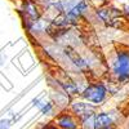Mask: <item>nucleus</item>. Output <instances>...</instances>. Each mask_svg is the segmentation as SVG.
Here are the masks:
<instances>
[{"label":"nucleus","mask_w":129,"mask_h":129,"mask_svg":"<svg viewBox=\"0 0 129 129\" xmlns=\"http://www.w3.org/2000/svg\"><path fill=\"white\" fill-rule=\"evenodd\" d=\"M111 72L117 81L129 80V52L117 50L111 63Z\"/></svg>","instance_id":"obj_1"},{"label":"nucleus","mask_w":129,"mask_h":129,"mask_svg":"<svg viewBox=\"0 0 129 129\" xmlns=\"http://www.w3.org/2000/svg\"><path fill=\"white\" fill-rule=\"evenodd\" d=\"M13 125V120L9 117H3L0 119V129H10Z\"/></svg>","instance_id":"obj_11"},{"label":"nucleus","mask_w":129,"mask_h":129,"mask_svg":"<svg viewBox=\"0 0 129 129\" xmlns=\"http://www.w3.org/2000/svg\"><path fill=\"white\" fill-rule=\"evenodd\" d=\"M57 129H81L80 121L71 112H61L54 120Z\"/></svg>","instance_id":"obj_5"},{"label":"nucleus","mask_w":129,"mask_h":129,"mask_svg":"<svg viewBox=\"0 0 129 129\" xmlns=\"http://www.w3.org/2000/svg\"><path fill=\"white\" fill-rule=\"evenodd\" d=\"M116 125V119L111 112H95L93 128L94 129H107Z\"/></svg>","instance_id":"obj_7"},{"label":"nucleus","mask_w":129,"mask_h":129,"mask_svg":"<svg viewBox=\"0 0 129 129\" xmlns=\"http://www.w3.org/2000/svg\"><path fill=\"white\" fill-rule=\"evenodd\" d=\"M89 9V0H79L67 13H64V17L69 21V23L79 21Z\"/></svg>","instance_id":"obj_6"},{"label":"nucleus","mask_w":129,"mask_h":129,"mask_svg":"<svg viewBox=\"0 0 129 129\" xmlns=\"http://www.w3.org/2000/svg\"><path fill=\"white\" fill-rule=\"evenodd\" d=\"M95 16L98 17L102 22L110 27H119L123 22V12L121 9L115 8L112 5H106L98 8L95 10Z\"/></svg>","instance_id":"obj_4"},{"label":"nucleus","mask_w":129,"mask_h":129,"mask_svg":"<svg viewBox=\"0 0 129 129\" xmlns=\"http://www.w3.org/2000/svg\"><path fill=\"white\" fill-rule=\"evenodd\" d=\"M80 94L85 102H88L93 106H98L106 101L109 90H107L106 85L102 83H92L87 85Z\"/></svg>","instance_id":"obj_2"},{"label":"nucleus","mask_w":129,"mask_h":129,"mask_svg":"<svg viewBox=\"0 0 129 129\" xmlns=\"http://www.w3.org/2000/svg\"><path fill=\"white\" fill-rule=\"evenodd\" d=\"M95 109L94 106L88 103V102H83V101H76L71 103V114L75 115L78 119H81L85 115H88L90 112H94Z\"/></svg>","instance_id":"obj_8"},{"label":"nucleus","mask_w":129,"mask_h":129,"mask_svg":"<svg viewBox=\"0 0 129 129\" xmlns=\"http://www.w3.org/2000/svg\"><path fill=\"white\" fill-rule=\"evenodd\" d=\"M19 14L22 16L25 26L28 30H31L40 21L41 10L39 8L38 2H35V0H23L19 7Z\"/></svg>","instance_id":"obj_3"},{"label":"nucleus","mask_w":129,"mask_h":129,"mask_svg":"<svg viewBox=\"0 0 129 129\" xmlns=\"http://www.w3.org/2000/svg\"><path fill=\"white\" fill-rule=\"evenodd\" d=\"M66 56L69 57V59L76 66L78 69H80V70H84V69H87V62H85V59L79 54L78 52H75V50H72V49H70V48H66Z\"/></svg>","instance_id":"obj_9"},{"label":"nucleus","mask_w":129,"mask_h":129,"mask_svg":"<svg viewBox=\"0 0 129 129\" xmlns=\"http://www.w3.org/2000/svg\"><path fill=\"white\" fill-rule=\"evenodd\" d=\"M107 129H116V126H111V128H107Z\"/></svg>","instance_id":"obj_14"},{"label":"nucleus","mask_w":129,"mask_h":129,"mask_svg":"<svg viewBox=\"0 0 129 129\" xmlns=\"http://www.w3.org/2000/svg\"><path fill=\"white\" fill-rule=\"evenodd\" d=\"M123 10L129 16V0H125V5L123 7Z\"/></svg>","instance_id":"obj_12"},{"label":"nucleus","mask_w":129,"mask_h":129,"mask_svg":"<svg viewBox=\"0 0 129 129\" xmlns=\"http://www.w3.org/2000/svg\"><path fill=\"white\" fill-rule=\"evenodd\" d=\"M89 2H98V3H105L107 0H89Z\"/></svg>","instance_id":"obj_13"},{"label":"nucleus","mask_w":129,"mask_h":129,"mask_svg":"<svg viewBox=\"0 0 129 129\" xmlns=\"http://www.w3.org/2000/svg\"><path fill=\"white\" fill-rule=\"evenodd\" d=\"M32 105L40 110V112L43 115H50L53 111H54V105L50 101H44V100H40V98H35L32 101Z\"/></svg>","instance_id":"obj_10"}]
</instances>
